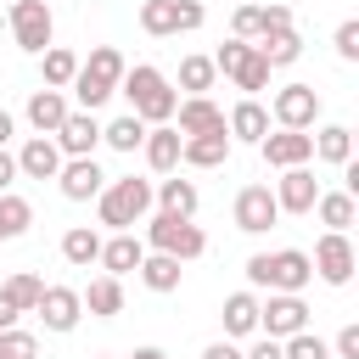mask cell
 <instances>
[{
  "label": "cell",
  "instance_id": "36",
  "mask_svg": "<svg viewBox=\"0 0 359 359\" xmlns=\"http://www.w3.org/2000/svg\"><path fill=\"white\" fill-rule=\"evenodd\" d=\"M213 56H185L180 62V90H191V95H202V90H213Z\"/></svg>",
  "mask_w": 359,
  "mask_h": 359
},
{
  "label": "cell",
  "instance_id": "46",
  "mask_svg": "<svg viewBox=\"0 0 359 359\" xmlns=\"http://www.w3.org/2000/svg\"><path fill=\"white\" fill-rule=\"evenodd\" d=\"M11 180H17V157H11V151H0V196L11 191Z\"/></svg>",
  "mask_w": 359,
  "mask_h": 359
},
{
  "label": "cell",
  "instance_id": "19",
  "mask_svg": "<svg viewBox=\"0 0 359 359\" xmlns=\"http://www.w3.org/2000/svg\"><path fill=\"white\" fill-rule=\"evenodd\" d=\"M224 135H230V140H247V146H258V140L269 135V112H264V107L247 95V101H236V107H230V118H224Z\"/></svg>",
  "mask_w": 359,
  "mask_h": 359
},
{
  "label": "cell",
  "instance_id": "47",
  "mask_svg": "<svg viewBox=\"0 0 359 359\" xmlns=\"http://www.w3.org/2000/svg\"><path fill=\"white\" fill-rule=\"evenodd\" d=\"M247 359H286V353H280V342H275V337H264V342H258Z\"/></svg>",
  "mask_w": 359,
  "mask_h": 359
},
{
  "label": "cell",
  "instance_id": "34",
  "mask_svg": "<svg viewBox=\"0 0 359 359\" xmlns=\"http://www.w3.org/2000/svg\"><path fill=\"white\" fill-rule=\"evenodd\" d=\"M101 140H107L112 151H135V146L146 140V123H140L135 112H123V118H112V123L101 129Z\"/></svg>",
  "mask_w": 359,
  "mask_h": 359
},
{
  "label": "cell",
  "instance_id": "45",
  "mask_svg": "<svg viewBox=\"0 0 359 359\" xmlns=\"http://www.w3.org/2000/svg\"><path fill=\"white\" fill-rule=\"evenodd\" d=\"M202 359H247V353H241L236 342H208V348H202Z\"/></svg>",
  "mask_w": 359,
  "mask_h": 359
},
{
  "label": "cell",
  "instance_id": "48",
  "mask_svg": "<svg viewBox=\"0 0 359 359\" xmlns=\"http://www.w3.org/2000/svg\"><path fill=\"white\" fill-rule=\"evenodd\" d=\"M11 325H17V303L0 292V331H11Z\"/></svg>",
  "mask_w": 359,
  "mask_h": 359
},
{
  "label": "cell",
  "instance_id": "30",
  "mask_svg": "<svg viewBox=\"0 0 359 359\" xmlns=\"http://www.w3.org/2000/svg\"><path fill=\"white\" fill-rule=\"evenodd\" d=\"M135 275H140V280H146V286H151V292H174V286H180V275H185V269H180V258H163V252H146V258H140V269H135Z\"/></svg>",
  "mask_w": 359,
  "mask_h": 359
},
{
  "label": "cell",
  "instance_id": "33",
  "mask_svg": "<svg viewBox=\"0 0 359 359\" xmlns=\"http://www.w3.org/2000/svg\"><path fill=\"white\" fill-rule=\"evenodd\" d=\"M28 224H34V208H28L17 191H6V196H0V241H17Z\"/></svg>",
  "mask_w": 359,
  "mask_h": 359
},
{
  "label": "cell",
  "instance_id": "14",
  "mask_svg": "<svg viewBox=\"0 0 359 359\" xmlns=\"http://www.w3.org/2000/svg\"><path fill=\"white\" fill-rule=\"evenodd\" d=\"M56 185H62V196H67V202H90V196H101V191H107V174L95 168V157H67V163H62V174H56Z\"/></svg>",
  "mask_w": 359,
  "mask_h": 359
},
{
  "label": "cell",
  "instance_id": "27",
  "mask_svg": "<svg viewBox=\"0 0 359 359\" xmlns=\"http://www.w3.org/2000/svg\"><path fill=\"white\" fill-rule=\"evenodd\" d=\"M62 258H67L73 269H90V264L101 258V236H95L90 224H73V230L62 236Z\"/></svg>",
  "mask_w": 359,
  "mask_h": 359
},
{
  "label": "cell",
  "instance_id": "13",
  "mask_svg": "<svg viewBox=\"0 0 359 359\" xmlns=\"http://www.w3.org/2000/svg\"><path fill=\"white\" fill-rule=\"evenodd\" d=\"M95 146H101L95 112H67L62 129H56V151H62V157H95Z\"/></svg>",
  "mask_w": 359,
  "mask_h": 359
},
{
  "label": "cell",
  "instance_id": "24",
  "mask_svg": "<svg viewBox=\"0 0 359 359\" xmlns=\"http://www.w3.org/2000/svg\"><path fill=\"white\" fill-rule=\"evenodd\" d=\"M79 303H84L95 320H112V314H123V286H118L112 275H95V280L79 292Z\"/></svg>",
  "mask_w": 359,
  "mask_h": 359
},
{
  "label": "cell",
  "instance_id": "32",
  "mask_svg": "<svg viewBox=\"0 0 359 359\" xmlns=\"http://www.w3.org/2000/svg\"><path fill=\"white\" fill-rule=\"evenodd\" d=\"M314 213H320L325 230H342V236H348V224H353V196H348V191H320Z\"/></svg>",
  "mask_w": 359,
  "mask_h": 359
},
{
  "label": "cell",
  "instance_id": "9",
  "mask_svg": "<svg viewBox=\"0 0 359 359\" xmlns=\"http://www.w3.org/2000/svg\"><path fill=\"white\" fill-rule=\"evenodd\" d=\"M314 275L325 280V286H348L353 280V241L342 236V230H325L320 241H314Z\"/></svg>",
  "mask_w": 359,
  "mask_h": 359
},
{
  "label": "cell",
  "instance_id": "31",
  "mask_svg": "<svg viewBox=\"0 0 359 359\" xmlns=\"http://www.w3.org/2000/svg\"><path fill=\"white\" fill-rule=\"evenodd\" d=\"M157 202H163V213H174V219H191L202 196H196V185H191V180H163V185H157Z\"/></svg>",
  "mask_w": 359,
  "mask_h": 359
},
{
  "label": "cell",
  "instance_id": "5",
  "mask_svg": "<svg viewBox=\"0 0 359 359\" xmlns=\"http://www.w3.org/2000/svg\"><path fill=\"white\" fill-rule=\"evenodd\" d=\"M146 247L151 252H163V258H202L208 252V236L191 224V219H174V213H157L151 224H146Z\"/></svg>",
  "mask_w": 359,
  "mask_h": 359
},
{
  "label": "cell",
  "instance_id": "29",
  "mask_svg": "<svg viewBox=\"0 0 359 359\" xmlns=\"http://www.w3.org/2000/svg\"><path fill=\"white\" fill-rule=\"evenodd\" d=\"M314 157H325V163H353V129H342V123H325L320 135H314Z\"/></svg>",
  "mask_w": 359,
  "mask_h": 359
},
{
  "label": "cell",
  "instance_id": "37",
  "mask_svg": "<svg viewBox=\"0 0 359 359\" xmlns=\"http://www.w3.org/2000/svg\"><path fill=\"white\" fill-rule=\"evenodd\" d=\"M230 79H236V90H247V95H252V90H264V84H269V62L252 50V56H247V62H241Z\"/></svg>",
  "mask_w": 359,
  "mask_h": 359
},
{
  "label": "cell",
  "instance_id": "21",
  "mask_svg": "<svg viewBox=\"0 0 359 359\" xmlns=\"http://www.w3.org/2000/svg\"><path fill=\"white\" fill-rule=\"evenodd\" d=\"M67 112H73V107H67L62 90H34V95H28V123H34L39 135H56Z\"/></svg>",
  "mask_w": 359,
  "mask_h": 359
},
{
  "label": "cell",
  "instance_id": "4",
  "mask_svg": "<svg viewBox=\"0 0 359 359\" xmlns=\"http://www.w3.org/2000/svg\"><path fill=\"white\" fill-rule=\"evenodd\" d=\"M146 208H151V185H146V180H135V174H129V180H112V185L95 196L101 224H107V230H118V236H123L129 224H140V219H146Z\"/></svg>",
  "mask_w": 359,
  "mask_h": 359
},
{
  "label": "cell",
  "instance_id": "18",
  "mask_svg": "<svg viewBox=\"0 0 359 359\" xmlns=\"http://www.w3.org/2000/svg\"><path fill=\"white\" fill-rule=\"evenodd\" d=\"M17 174H28V180H56V174H62L56 140H50V135H34V140L17 151Z\"/></svg>",
  "mask_w": 359,
  "mask_h": 359
},
{
  "label": "cell",
  "instance_id": "52",
  "mask_svg": "<svg viewBox=\"0 0 359 359\" xmlns=\"http://www.w3.org/2000/svg\"><path fill=\"white\" fill-rule=\"evenodd\" d=\"M11 6H17V0H11Z\"/></svg>",
  "mask_w": 359,
  "mask_h": 359
},
{
  "label": "cell",
  "instance_id": "38",
  "mask_svg": "<svg viewBox=\"0 0 359 359\" xmlns=\"http://www.w3.org/2000/svg\"><path fill=\"white\" fill-rule=\"evenodd\" d=\"M280 353H286V359H331V348H325L314 331H297V337H286V342H280Z\"/></svg>",
  "mask_w": 359,
  "mask_h": 359
},
{
  "label": "cell",
  "instance_id": "39",
  "mask_svg": "<svg viewBox=\"0 0 359 359\" xmlns=\"http://www.w3.org/2000/svg\"><path fill=\"white\" fill-rule=\"evenodd\" d=\"M0 359H39V342H34V331H0Z\"/></svg>",
  "mask_w": 359,
  "mask_h": 359
},
{
  "label": "cell",
  "instance_id": "50",
  "mask_svg": "<svg viewBox=\"0 0 359 359\" xmlns=\"http://www.w3.org/2000/svg\"><path fill=\"white\" fill-rule=\"evenodd\" d=\"M135 359H168V353H163V348H151V342H146V348H135Z\"/></svg>",
  "mask_w": 359,
  "mask_h": 359
},
{
  "label": "cell",
  "instance_id": "12",
  "mask_svg": "<svg viewBox=\"0 0 359 359\" xmlns=\"http://www.w3.org/2000/svg\"><path fill=\"white\" fill-rule=\"evenodd\" d=\"M258 151H264L269 168H303V163L314 157V135H309V129H280V135H264Z\"/></svg>",
  "mask_w": 359,
  "mask_h": 359
},
{
  "label": "cell",
  "instance_id": "11",
  "mask_svg": "<svg viewBox=\"0 0 359 359\" xmlns=\"http://www.w3.org/2000/svg\"><path fill=\"white\" fill-rule=\"evenodd\" d=\"M275 118H280V129H314V118H320V90H314V84H286V90H275Z\"/></svg>",
  "mask_w": 359,
  "mask_h": 359
},
{
  "label": "cell",
  "instance_id": "26",
  "mask_svg": "<svg viewBox=\"0 0 359 359\" xmlns=\"http://www.w3.org/2000/svg\"><path fill=\"white\" fill-rule=\"evenodd\" d=\"M252 50H258V56L269 62V73H275V67H292V62L303 56V39H297V28H286V34H264Z\"/></svg>",
  "mask_w": 359,
  "mask_h": 359
},
{
  "label": "cell",
  "instance_id": "42",
  "mask_svg": "<svg viewBox=\"0 0 359 359\" xmlns=\"http://www.w3.org/2000/svg\"><path fill=\"white\" fill-rule=\"evenodd\" d=\"M230 28H236V39H258V6H236Z\"/></svg>",
  "mask_w": 359,
  "mask_h": 359
},
{
  "label": "cell",
  "instance_id": "49",
  "mask_svg": "<svg viewBox=\"0 0 359 359\" xmlns=\"http://www.w3.org/2000/svg\"><path fill=\"white\" fill-rule=\"evenodd\" d=\"M11 129H17V123H11V112H0V151H6V140H11Z\"/></svg>",
  "mask_w": 359,
  "mask_h": 359
},
{
  "label": "cell",
  "instance_id": "10",
  "mask_svg": "<svg viewBox=\"0 0 359 359\" xmlns=\"http://www.w3.org/2000/svg\"><path fill=\"white\" fill-rule=\"evenodd\" d=\"M275 219H280V208H275V191H269V185H241V191H236V230L264 236Z\"/></svg>",
  "mask_w": 359,
  "mask_h": 359
},
{
  "label": "cell",
  "instance_id": "22",
  "mask_svg": "<svg viewBox=\"0 0 359 359\" xmlns=\"http://www.w3.org/2000/svg\"><path fill=\"white\" fill-rule=\"evenodd\" d=\"M140 146H146V163H151L157 174L180 168V146H185V140H180V129H174V123H157V129H146V140H140Z\"/></svg>",
  "mask_w": 359,
  "mask_h": 359
},
{
  "label": "cell",
  "instance_id": "20",
  "mask_svg": "<svg viewBox=\"0 0 359 359\" xmlns=\"http://www.w3.org/2000/svg\"><path fill=\"white\" fill-rule=\"evenodd\" d=\"M140 258H146V241L123 230V236H112V241H101V258H95V264H101V269H107V275L118 280V275H129V269H140Z\"/></svg>",
  "mask_w": 359,
  "mask_h": 359
},
{
  "label": "cell",
  "instance_id": "7",
  "mask_svg": "<svg viewBox=\"0 0 359 359\" xmlns=\"http://www.w3.org/2000/svg\"><path fill=\"white\" fill-rule=\"evenodd\" d=\"M258 331L275 337V342L309 331V303H303L297 292H269V303H258Z\"/></svg>",
  "mask_w": 359,
  "mask_h": 359
},
{
  "label": "cell",
  "instance_id": "16",
  "mask_svg": "<svg viewBox=\"0 0 359 359\" xmlns=\"http://www.w3.org/2000/svg\"><path fill=\"white\" fill-rule=\"evenodd\" d=\"M34 314L45 320V331H73V325H79V314H84V303H79V292H73V286H45Z\"/></svg>",
  "mask_w": 359,
  "mask_h": 359
},
{
  "label": "cell",
  "instance_id": "43",
  "mask_svg": "<svg viewBox=\"0 0 359 359\" xmlns=\"http://www.w3.org/2000/svg\"><path fill=\"white\" fill-rule=\"evenodd\" d=\"M337 56H342V62H353V56H359V22H353V17L337 28Z\"/></svg>",
  "mask_w": 359,
  "mask_h": 359
},
{
  "label": "cell",
  "instance_id": "2",
  "mask_svg": "<svg viewBox=\"0 0 359 359\" xmlns=\"http://www.w3.org/2000/svg\"><path fill=\"white\" fill-rule=\"evenodd\" d=\"M247 280L264 286V292H303V286L314 280V264H309V252H297V247L252 252V258H247Z\"/></svg>",
  "mask_w": 359,
  "mask_h": 359
},
{
  "label": "cell",
  "instance_id": "23",
  "mask_svg": "<svg viewBox=\"0 0 359 359\" xmlns=\"http://www.w3.org/2000/svg\"><path fill=\"white\" fill-rule=\"evenodd\" d=\"M230 157V135L219 129V135H191L185 146H180V163H191V168H219Z\"/></svg>",
  "mask_w": 359,
  "mask_h": 359
},
{
  "label": "cell",
  "instance_id": "35",
  "mask_svg": "<svg viewBox=\"0 0 359 359\" xmlns=\"http://www.w3.org/2000/svg\"><path fill=\"white\" fill-rule=\"evenodd\" d=\"M0 292L17 303V314H34V309H39V292H45V280H39V275H28V269H17V275H11Z\"/></svg>",
  "mask_w": 359,
  "mask_h": 359
},
{
  "label": "cell",
  "instance_id": "51",
  "mask_svg": "<svg viewBox=\"0 0 359 359\" xmlns=\"http://www.w3.org/2000/svg\"><path fill=\"white\" fill-rule=\"evenodd\" d=\"M247 6H269V0H247Z\"/></svg>",
  "mask_w": 359,
  "mask_h": 359
},
{
  "label": "cell",
  "instance_id": "15",
  "mask_svg": "<svg viewBox=\"0 0 359 359\" xmlns=\"http://www.w3.org/2000/svg\"><path fill=\"white\" fill-rule=\"evenodd\" d=\"M314 202H320V180L309 168H286L275 185V208L280 213H314Z\"/></svg>",
  "mask_w": 359,
  "mask_h": 359
},
{
  "label": "cell",
  "instance_id": "41",
  "mask_svg": "<svg viewBox=\"0 0 359 359\" xmlns=\"http://www.w3.org/2000/svg\"><path fill=\"white\" fill-rule=\"evenodd\" d=\"M286 28H292V6H280V0L258 6V39L264 34H286Z\"/></svg>",
  "mask_w": 359,
  "mask_h": 359
},
{
  "label": "cell",
  "instance_id": "3",
  "mask_svg": "<svg viewBox=\"0 0 359 359\" xmlns=\"http://www.w3.org/2000/svg\"><path fill=\"white\" fill-rule=\"evenodd\" d=\"M118 84H123V56H118L112 45H95L90 62H79V73H73V95H79L84 112H95Z\"/></svg>",
  "mask_w": 359,
  "mask_h": 359
},
{
  "label": "cell",
  "instance_id": "1",
  "mask_svg": "<svg viewBox=\"0 0 359 359\" xmlns=\"http://www.w3.org/2000/svg\"><path fill=\"white\" fill-rule=\"evenodd\" d=\"M123 95H129V112L140 118V123H168L174 118V107H180V95L168 90V79L157 73V67H123V84H118Z\"/></svg>",
  "mask_w": 359,
  "mask_h": 359
},
{
  "label": "cell",
  "instance_id": "44",
  "mask_svg": "<svg viewBox=\"0 0 359 359\" xmlns=\"http://www.w3.org/2000/svg\"><path fill=\"white\" fill-rule=\"evenodd\" d=\"M337 359H359V325H342L337 331Z\"/></svg>",
  "mask_w": 359,
  "mask_h": 359
},
{
  "label": "cell",
  "instance_id": "28",
  "mask_svg": "<svg viewBox=\"0 0 359 359\" xmlns=\"http://www.w3.org/2000/svg\"><path fill=\"white\" fill-rule=\"evenodd\" d=\"M39 73H45V90H67L73 73H79V56L62 50V45H50V50H39Z\"/></svg>",
  "mask_w": 359,
  "mask_h": 359
},
{
  "label": "cell",
  "instance_id": "40",
  "mask_svg": "<svg viewBox=\"0 0 359 359\" xmlns=\"http://www.w3.org/2000/svg\"><path fill=\"white\" fill-rule=\"evenodd\" d=\"M247 56H252V45H247V39H224V45L213 50V73H224V79H230Z\"/></svg>",
  "mask_w": 359,
  "mask_h": 359
},
{
  "label": "cell",
  "instance_id": "25",
  "mask_svg": "<svg viewBox=\"0 0 359 359\" xmlns=\"http://www.w3.org/2000/svg\"><path fill=\"white\" fill-rule=\"evenodd\" d=\"M219 320H224L230 337H252V331H258V297H252V292H230Z\"/></svg>",
  "mask_w": 359,
  "mask_h": 359
},
{
  "label": "cell",
  "instance_id": "6",
  "mask_svg": "<svg viewBox=\"0 0 359 359\" xmlns=\"http://www.w3.org/2000/svg\"><path fill=\"white\" fill-rule=\"evenodd\" d=\"M202 0H146L140 6V28L151 34V39H163V34H191V28H202Z\"/></svg>",
  "mask_w": 359,
  "mask_h": 359
},
{
  "label": "cell",
  "instance_id": "17",
  "mask_svg": "<svg viewBox=\"0 0 359 359\" xmlns=\"http://www.w3.org/2000/svg\"><path fill=\"white\" fill-rule=\"evenodd\" d=\"M174 129H180V140H191V135H219L224 129V112L208 101V95H185L180 107H174Z\"/></svg>",
  "mask_w": 359,
  "mask_h": 359
},
{
  "label": "cell",
  "instance_id": "8",
  "mask_svg": "<svg viewBox=\"0 0 359 359\" xmlns=\"http://www.w3.org/2000/svg\"><path fill=\"white\" fill-rule=\"evenodd\" d=\"M50 34H56V17H50V6L45 0H17L11 6V39L22 45V50H50Z\"/></svg>",
  "mask_w": 359,
  "mask_h": 359
}]
</instances>
